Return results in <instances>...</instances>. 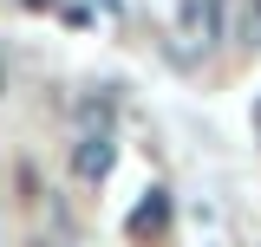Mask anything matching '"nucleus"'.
<instances>
[{"mask_svg": "<svg viewBox=\"0 0 261 247\" xmlns=\"http://www.w3.org/2000/svg\"><path fill=\"white\" fill-rule=\"evenodd\" d=\"M111 163H118V150H111V137H105V130H98V137H85V143L72 150L79 182H105V176H111Z\"/></svg>", "mask_w": 261, "mask_h": 247, "instance_id": "nucleus-1", "label": "nucleus"}, {"mask_svg": "<svg viewBox=\"0 0 261 247\" xmlns=\"http://www.w3.org/2000/svg\"><path fill=\"white\" fill-rule=\"evenodd\" d=\"M163 221H170V195H163V189H144V202L130 208L124 234L130 241H150V234H163Z\"/></svg>", "mask_w": 261, "mask_h": 247, "instance_id": "nucleus-2", "label": "nucleus"}, {"mask_svg": "<svg viewBox=\"0 0 261 247\" xmlns=\"http://www.w3.org/2000/svg\"><path fill=\"white\" fill-rule=\"evenodd\" d=\"M255 137H261V98H255Z\"/></svg>", "mask_w": 261, "mask_h": 247, "instance_id": "nucleus-3", "label": "nucleus"}]
</instances>
